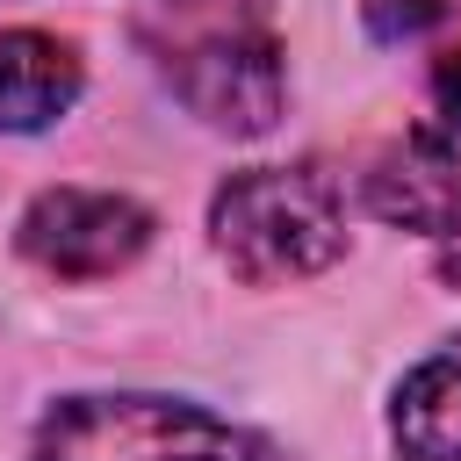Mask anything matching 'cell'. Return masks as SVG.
I'll return each mask as SVG.
<instances>
[{
    "label": "cell",
    "instance_id": "cell-10",
    "mask_svg": "<svg viewBox=\"0 0 461 461\" xmlns=\"http://www.w3.org/2000/svg\"><path fill=\"white\" fill-rule=\"evenodd\" d=\"M432 274H439L447 288H461V230H454V238H439V252H432Z\"/></svg>",
    "mask_w": 461,
    "mask_h": 461
},
{
    "label": "cell",
    "instance_id": "cell-2",
    "mask_svg": "<svg viewBox=\"0 0 461 461\" xmlns=\"http://www.w3.org/2000/svg\"><path fill=\"white\" fill-rule=\"evenodd\" d=\"M209 245L216 259L252 281H310L346 259V194L324 166H245L209 194Z\"/></svg>",
    "mask_w": 461,
    "mask_h": 461
},
{
    "label": "cell",
    "instance_id": "cell-1",
    "mask_svg": "<svg viewBox=\"0 0 461 461\" xmlns=\"http://www.w3.org/2000/svg\"><path fill=\"white\" fill-rule=\"evenodd\" d=\"M144 43L166 86L209 130H230V137L274 130L288 101V72L259 0H158V14L144 22Z\"/></svg>",
    "mask_w": 461,
    "mask_h": 461
},
{
    "label": "cell",
    "instance_id": "cell-4",
    "mask_svg": "<svg viewBox=\"0 0 461 461\" xmlns=\"http://www.w3.org/2000/svg\"><path fill=\"white\" fill-rule=\"evenodd\" d=\"M151 209L137 194H108V187H43L22 223H14V245L29 267L58 274V281H108L122 267L144 259L151 245Z\"/></svg>",
    "mask_w": 461,
    "mask_h": 461
},
{
    "label": "cell",
    "instance_id": "cell-8",
    "mask_svg": "<svg viewBox=\"0 0 461 461\" xmlns=\"http://www.w3.org/2000/svg\"><path fill=\"white\" fill-rule=\"evenodd\" d=\"M360 22H367V36L403 43V36H425L432 22H447V0H360Z\"/></svg>",
    "mask_w": 461,
    "mask_h": 461
},
{
    "label": "cell",
    "instance_id": "cell-7",
    "mask_svg": "<svg viewBox=\"0 0 461 461\" xmlns=\"http://www.w3.org/2000/svg\"><path fill=\"white\" fill-rule=\"evenodd\" d=\"M389 439L403 461H461V353H432L396 382Z\"/></svg>",
    "mask_w": 461,
    "mask_h": 461
},
{
    "label": "cell",
    "instance_id": "cell-9",
    "mask_svg": "<svg viewBox=\"0 0 461 461\" xmlns=\"http://www.w3.org/2000/svg\"><path fill=\"white\" fill-rule=\"evenodd\" d=\"M432 108H439V115L461 130V43L432 58Z\"/></svg>",
    "mask_w": 461,
    "mask_h": 461
},
{
    "label": "cell",
    "instance_id": "cell-5",
    "mask_svg": "<svg viewBox=\"0 0 461 461\" xmlns=\"http://www.w3.org/2000/svg\"><path fill=\"white\" fill-rule=\"evenodd\" d=\"M360 202L396 223V230H425V238H454L461 230V151L439 130H403L389 137L367 173H360Z\"/></svg>",
    "mask_w": 461,
    "mask_h": 461
},
{
    "label": "cell",
    "instance_id": "cell-6",
    "mask_svg": "<svg viewBox=\"0 0 461 461\" xmlns=\"http://www.w3.org/2000/svg\"><path fill=\"white\" fill-rule=\"evenodd\" d=\"M86 86V65L50 29H0V130L36 137L50 130Z\"/></svg>",
    "mask_w": 461,
    "mask_h": 461
},
{
    "label": "cell",
    "instance_id": "cell-3",
    "mask_svg": "<svg viewBox=\"0 0 461 461\" xmlns=\"http://www.w3.org/2000/svg\"><path fill=\"white\" fill-rule=\"evenodd\" d=\"M29 461H281L259 432L180 403V396H65L36 439Z\"/></svg>",
    "mask_w": 461,
    "mask_h": 461
}]
</instances>
